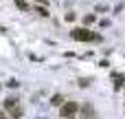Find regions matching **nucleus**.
Segmentation results:
<instances>
[{
  "mask_svg": "<svg viewBox=\"0 0 125 119\" xmlns=\"http://www.w3.org/2000/svg\"><path fill=\"white\" fill-rule=\"evenodd\" d=\"M75 18H77V13H75V11H68V13H66V20H68V22H73Z\"/></svg>",
  "mask_w": 125,
  "mask_h": 119,
  "instance_id": "10",
  "label": "nucleus"
},
{
  "mask_svg": "<svg viewBox=\"0 0 125 119\" xmlns=\"http://www.w3.org/2000/svg\"><path fill=\"white\" fill-rule=\"evenodd\" d=\"M0 119H9L7 115H4V110H0Z\"/></svg>",
  "mask_w": 125,
  "mask_h": 119,
  "instance_id": "14",
  "label": "nucleus"
},
{
  "mask_svg": "<svg viewBox=\"0 0 125 119\" xmlns=\"http://www.w3.org/2000/svg\"><path fill=\"white\" fill-rule=\"evenodd\" d=\"M13 2H15V7H18L20 11H31V9H29V2H26V0H13Z\"/></svg>",
  "mask_w": 125,
  "mask_h": 119,
  "instance_id": "7",
  "label": "nucleus"
},
{
  "mask_svg": "<svg viewBox=\"0 0 125 119\" xmlns=\"http://www.w3.org/2000/svg\"><path fill=\"white\" fill-rule=\"evenodd\" d=\"M83 113H86V119H92V117H94V110H92V106H90V104H86V106H83Z\"/></svg>",
  "mask_w": 125,
  "mask_h": 119,
  "instance_id": "8",
  "label": "nucleus"
},
{
  "mask_svg": "<svg viewBox=\"0 0 125 119\" xmlns=\"http://www.w3.org/2000/svg\"><path fill=\"white\" fill-rule=\"evenodd\" d=\"M7 86H11V88H18V86H20V82H18V79H9V82H7Z\"/></svg>",
  "mask_w": 125,
  "mask_h": 119,
  "instance_id": "11",
  "label": "nucleus"
},
{
  "mask_svg": "<svg viewBox=\"0 0 125 119\" xmlns=\"http://www.w3.org/2000/svg\"><path fill=\"white\" fill-rule=\"evenodd\" d=\"M73 38L75 40H81V42H99L101 38L94 33V31H90V29H73Z\"/></svg>",
  "mask_w": 125,
  "mask_h": 119,
  "instance_id": "1",
  "label": "nucleus"
},
{
  "mask_svg": "<svg viewBox=\"0 0 125 119\" xmlns=\"http://www.w3.org/2000/svg\"><path fill=\"white\" fill-rule=\"evenodd\" d=\"M37 2H44V4H46V2H48V0H37Z\"/></svg>",
  "mask_w": 125,
  "mask_h": 119,
  "instance_id": "15",
  "label": "nucleus"
},
{
  "mask_svg": "<svg viewBox=\"0 0 125 119\" xmlns=\"http://www.w3.org/2000/svg\"><path fill=\"white\" fill-rule=\"evenodd\" d=\"M35 11H37V13H40V15H44V18H46V15H48V11H46V9H44V7H37V9H35Z\"/></svg>",
  "mask_w": 125,
  "mask_h": 119,
  "instance_id": "13",
  "label": "nucleus"
},
{
  "mask_svg": "<svg viewBox=\"0 0 125 119\" xmlns=\"http://www.w3.org/2000/svg\"><path fill=\"white\" fill-rule=\"evenodd\" d=\"M94 18H97L94 13H88V15L83 18V22H86V24H90V22H94Z\"/></svg>",
  "mask_w": 125,
  "mask_h": 119,
  "instance_id": "9",
  "label": "nucleus"
},
{
  "mask_svg": "<svg viewBox=\"0 0 125 119\" xmlns=\"http://www.w3.org/2000/svg\"><path fill=\"white\" fill-rule=\"evenodd\" d=\"M79 110V104L77 102H64V106L59 108V113H62V117L64 119H73V115Z\"/></svg>",
  "mask_w": 125,
  "mask_h": 119,
  "instance_id": "2",
  "label": "nucleus"
},
{
  "mask_svg": "<svg viewBox=\"0 0 125 119\" xmlns=\"http://www.w3.org/2000/svg\"><path fill=\"white\" fill-rule=\"evenodd\" d=\"M90 82H92V79H88V77H83V79H79V86H83V88H86V86H90Z\"/></svg>",
  "mask_w": 125,
  "mask_h": 119,
  "instance_id": "12",
  "label": "nucleus"
},
{
  "mask_svg": "<svg viewBox=\"0 0 125 119\" xmlns=\"http://www.w3.org/2000/svg\"><path fill=\"white\" fill-rule=\"evenodd\" d=\"M112 79H114V91H119L123 86V75H114L112 73Z\"/></svg>",
  "mask_w": 125,
  "mask_h": 119,
  "instance_id": "4",
  "label": "nucleus"
},
{
  "mask_svg": "<svg viewBox=\"0 0 125 119\" xmlns=\"http://www.w3.org/2000/svg\"><path fill=\"white\" fill-rule=\"evenodd\" d=\"M22 115H24V110H22L20 106H15V108L9 113V117H11V119H22Z\"/></svg>",
  "mask_w": 125,
  "mask_h": 119,
  "instance_id": "3",
  "label": "nucleus"
},
{
  "mask_svg": "<svg viewBox=\"0 0 125 119\" xmlns=\"http://www.w3.org/2000/svg\"><path fill=\"white\" fill-rule=\"evenodd\" d=\"M18 106V97H7L4 99V108H15Z\"/></svg>",
  "mask_w": 125,
  "mask_h": 119,
  "instance_id": "6",
  "label": "nucleus"
},
{
  "mask_svg": "<svg viewBox=\"0 0 125 119\" xmlns=\"http://www.w3.org/2000/svg\"><path fill=\"white\" fill-rule=\"evenodd\" d=\"M37 119H46V117H37Z\"/></svg>",
  "mask_w": 125,
  "mask_h": 119,
  "instance_id": "16",
  "label": "nucleus"
},
{
  "mask_svg": "<svg viewBox=\"0 0 125 119\" xmlns=\"http://www.w3.org/2000/svg\"><path fill=\"white\" fill-rule=\"evenodd\" d=\"M51 104H53V106H59V108H62V106H64V97H62V95L57 93V95H53V99H51Z\"/></svg>",
  "mask_w": 125,
  "mask_h": 119,
  "instance_id": "5",
  "label": "nucleus"
}]
</instances>
